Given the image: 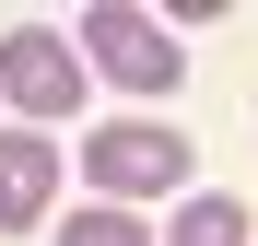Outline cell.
I'll use <instances>...</instances> for the list:
<instances>
[{
    "instance_id": "cell-1",
    "label": "cell",
    "mask_w": 258,
    "mask_h": 246,
    "mask_svg": "<svg viewBox=\"0 0 258 246\" xmlns=\"http://www.w3.org/2000/svg\"><path fill=\"white\" fill-rule=\"evenodd\" d=\"M82 176L94 199H200L188 188V129H164V117H117V129H82Z\"/></svg>"
},
{
    "instance_id": "cell-2",
    "label": "cell",
    "mask_w": 258,
    "mask_h": 246,
    "mask_svg": "<svg viewBox=\"0 0 258 246\" xmlns=\"http://www.w3.org/2000/svg\"><path fill=\"white\" fill-rule=\"evenodd\" d=\"M71 35H82V59H94L106 82H129L141 106H164V94L188 82V47L164 35V12H141V0H94Z\"/></svg>"
},
{
    "instance_id": "cell-3",
    "label": "cell",
    "mask_w": 258,
    "mask_h": 246,
    "mask_svg": "<svg viewBox=\"0 0 258 246\" xmlns=\"http://www.w3.org/2000/svg\"><path fill=\"white\" fill-rule=\"evenodd\" d=\"M82 70H94V59H82L59 24H12V35H0V106H12L24 129L82 117Z\"/></svg>"
},
{
    "instance_id": "cell-4",
    "label": "cell",
    "mask_w": 258,
    "mask_h": 246,
    "mask_svg": "<svg viewBox=\"0 0 258 246\" xmlns=\"http://www.w3.org/2000/svg\"><path fill=\"white\" fill-rule=\"evenodd\" d=\"M59 199V141L47 129H0V234H35Z\"/></svg>"
},
{
    "instance_id": "cell-5",
    "label": "cell",
    "mask_w": 258,
    "mask_h": 246,
    "mask_svg": "<svg viewBox=\"0 0 258 246\" xmlns=\"http://www.w3.org/2000/svg\"><path fill=\"white\" fill-rule=\"evenodd\" d=\"M164 246H258V211H246V199H223V188H200V199H176Z\"/></svg>"
},
{
    "instance_id": "cell-6",
    "label": "cell",
    "mask_w": 258,
    "mask_h": 246,
    "mask_svg": "<svg viewBox=\"0 0 258 246\" xmlns=\"http://www.w3.org/2000/svg\"><path fill=\"white\" fill-rule=\"evenodd\" d=\"M59 246H153V223H129L117 199H94V211H71V223H59Z\"/></svg>"
}]
</instances>
